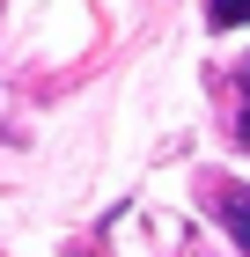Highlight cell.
Returning <instances> with one entry per match:
<instances>
[{"label":"cell","mask_w":250,"mask_h":257,"mask_svg":"<svg viewBox=\"0 0 250 257\" xmlns=\"http://www.w3.org/2000/svg\"><path fill=\"white\" fill-rule=\"evenodd\" d=\"M206 22H213V30H250V0H213Z\"/></svg>","instance_id":"2"},{"label":"cell","mask_w":250,"mask_h":257,"mask_svg":"<svg viewBox=\"0 0 250 257\" xmlns=\"http://www.w3.org/2000/svg\"><path fill=\"white\" fill-rule=\"evenodd\" d=\"M213 206H221V228H228V242L250 257V184H213Z\"/></svg>","instance_id":"1"},{"label":"cell","mask_w":250,"mask_h":257,"mask_svg":"<svg viewBox=\"0 0 250 257\" xmlns=\"http://www.w3.org/2000/svg\"><path fill=\"white\" fill-rule=\"evenodd\" d=\"M235 96H243V110H235V140L250 147V59L235 66Z\"/></svg>","instance_id":"3"}]
</instances>
